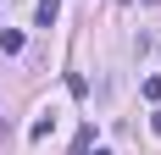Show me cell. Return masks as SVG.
Wrapping results in <instances>:
<instances>
[{
  "mask_svg": "<svg viewBox=\"0 0 161 155\" xmlns=\"http://www.w3.org/2000/svg\"><path fill=\"white\" fill-rule=\"evenodd\" d=\"M17 50H22V33H17V28H0V56H17Z\"/></svg>",
  "mask_w": 161,
  "mask_h": 155,
  "instance_id": "cell-1",
  "label": "cell"
},
{
  "mask_svg": "<svg viewBox=\"0 0 161 155\" xmlns=\"http://www.w3.org/2000/svg\"><path fill=\"white\" fill-rule=\"evenodd\" d=\"M50 127H56V116L45 111V116H33V127H28V139H33V144H39V139H50Z\"/></svg>",
  "mask_w": 161,
  "mask_h": 155,
  "instance_id": "cell-2",
  "label": "cell"
},
{
  "mask_svg": "<svg viewBox=\"0 0 161 155\" xmlns=\"http://www.w3.org/2000/svg\"><path fill=\"white\" fill-rule=\"evenodd\" d=\"M56 17H61V0H39V22H45V28L56 22Z\"/></svg>",
  "mask_w": 161,
  "mask_h": 155,
  "instance_id": "cell-3",
  "label": "cell"
},
{
  "mask_svg": "<svg viewBox=\"0 0 161 155\" xmlns=\"http://www.w3.org/2000/svg\"><path fill=\"white\" fill-rule=\"evenodd\" d=\"M145 100H150V105H161V78H145Z\"/></svg>",
  "mask_w": 161,
  "mask_h": 155,
  "instance_id": "cell-4",
  "label": "cell"
},
{
  "mask_svg": "<svg viewBox=\"0 0 161 155\" xmlns=\"http://www.w3.org/2000/svg\"><path fill=\"white\" fill-rule=\"evenodd\" d=\"M150 133H156V139H161V111H156V116H150Z\"/></svg>",
  "mask_w": 161,
  "mask_h": 155,
  "instance_id": "cell-5",
  "label": "cell"
},
{
  "mask_svg": "<svg viewBox=\"0 0 161 155\" xmlns=\"http://www.w3.org/2000/svg\"><path fill=\"white\" fill-rule=\"evenodd\" d=\"M83 155H111V150H100V144H95V150H83Z\"/></svg>",
  "mask_w": 161,
  "mask_h": 155,
  "instance_id": "cell-6",
  "label": "cell"
}]
</instances>
